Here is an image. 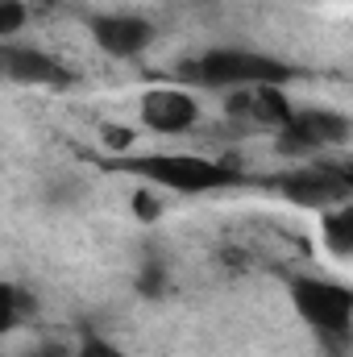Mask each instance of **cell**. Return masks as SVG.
<instances>
[{
  "mask_svg": "<svg viewBox=\"0 0 353 357\" xmlns=\"http://www.w3.org/2000/svg\"><path fill=\"white\" fill-rule=\"evenodd\" d=\"M104 171H121L129 178H142L150 187L175 191V195H208L220 187H233L237 171L204 158V154H175V150H154V154H125V158H104Z\"/></svg>",
  "mask_w": 353,
  "mask_h": 357,
  "instance_id": "cell-1",
  "label": "cell"
},
{
  "mask_svg": "<svg viewBox=\"0 0 353 357\" xmlns=\"http://www.w3.org/2000/svg\"><path fill=\"white\" fill-rule=\"evenodd\" d=\"M179 75L195 88L212 91H250V88H283L287 79H295V71L270 54L254 50H208L191 63L179 67Z\"/></svg>",
  "mask_w": 353,
  "mask_h": 357,
  "instance_id": "cell-2",
  "label": "cell"
},
{
  "mask_svg": "<svg viewBox=\"0 0 353 357\" xmlns=\"http://www.w3.org/2000/svg\"><path fill=\"white\" fill-rule=\"evenodd\" d=\"M291 307L320 341H353V287L337 278L299 274L287 282Z\"/></svg>",
  "mask_w": 353,
  "mask_h": 357,
  "instance_id": "cell-3",
  "label": "cell"
},
{
  "mask_svg": "<svg viewBox=\"0 0 353 357\" xmlns=\"http://www.w3.org/2000/svg\"><path fill=\"white\" fill-rule=\"evenodd\" d=\"M350 116L341 112H324V108H295L291 125L278 133V154L303 158V154H320V150H337L350 137Z\"/></svg>",
  "mask_w": 353,
  "mask_h": 357,
  "instance_id": "cell-4",
  "label": "cell"
},
{
  "mask_svg": "<svg viewBox=\"0 0 353 357\" xmlns=\"http://www.w3.org/2000/svg\"><path fill=\"white\" fill-rule=\"evenodd\" d=\"M278 191H283V199H291L299 208H316V212L341 208V204L353 199V187L329 162H312V167H299V171L278 175Z\"/></svg>",
  "mask_w": 353,
  "mask_h": 357,
  "instance_id": "cell-5",
  "label": "cell"
},
{
  "mask_svg": "<svg viewBox=\"0 0 353 357\" xmlns=\"http://www.w3.org/2000/svg\"><path fill=\"white\" fill-rule=\"evenodd\" d=\"M137 112H142V125H146L150 133H163V137H183V133H191L195 121H200V104H195V96L183 91V88H150V91H142Z\"/></svg>",
  "mask_w": 353,
  "mask_h": 357,
  "instance_id": "cell-6",
  "label": "cell"
},
{
  "mask_svg": "<svg viewBox=\"0 0 353 357\" xmlns=\"http://www.w3.org/2000/svg\"><path fill=\"white\" fill-rule=\"evenodd\" d=\"M91 38L112 59H133L154 42V25L137 13H104L91 21Z\"/></svg>",
  "mask_w": 353,
  "mask_h": 357,
  "instance_id": "cell-7",
  "label": "cell"
},
{
  "mask_svg": "<svg viewBox=\"0 0 353 357\" xmlns=\"http://www.w3.org/2000/svg\"><path fill=\"white\" fill-rule=\"evenodd\" d=\"M0 67H4L8 84H25V88H67L75 79L63 63H54L50 54H42L33 46H4Z\"/></svg>",
  "mask_w": 353,
  "mask_h": 357,
  "instance_id": "cell-8",
  "label": "cell"
},
{
  "mask_svg": "<svg viewBox=\"0 0 353 357\" xmlns=\"http://www.w3.org/2000/svg\"><path fill=\"white\" fill-rule=\"evenodd\" d=\"M229 116H246V121H254L262 129L283 133L291 125L295 108H291L283 88H250V91H233L229 96Z\"/></svg>",
  "mask_w": 353,
  "mask_h": 357,
  "instance_id": "cell-9",
  "label": "cell"
},
{
  "mask_svg": "<svg viewBox=\"0 0 353 357\" xmlns=\"http://www.w3.org/2000/svg\"><path fill=\"white\" fill-rule=\"evenodd\" d=\"M320 237H324V245H329L333 258L353 262V204L320 212Z\"/></svg>",
  "mask_w": 353,
  "mask_h": 357,
  "instance_id": "cell-10",
  "label": "cell"
},
{
  "mask_svg": "<svg viewBox=\"0 0 353 357\" xmlns=\"http://www.w3.org/2000/svg\"><path fill=\"white\" fill-rule=\"evenodd\" d=\"M29 13H33V4H25V0H0V38L13 42L29 25Z\"/></svg>",
  "mask_w": 353,
  "mask_h": 357,
  "instance_id": "cell-11",
  "label": "cell"
},
{
  "mask_svg": "<svg viewBox=\"0 0 353 357\" xmlns=\"http://www.w3.org/2000/svg\"><path fill=\"white\" fill-rule=\"evenodd\" d=\"M21 291H17V282H4L0 287V328L4 333H13L17 324H21Z\"/></svg>",
  "mask_w": 353,
  "mask_h": 357,
  "instance_id": "cell-12",
  "label": "cell"
},
{
  "mask_svg": "<svg viewBox=\"0 0 353 357\" xmlns=\"http://www.w3.org/2000/svg\"><path fill=\"white\" fill-rule=\"evenodd\" d=\"M75 357H125L112 341H100V337H88L80 349H75Z\"/></svg>",
  "mask_w": 353,
  "mask_h": 357,
  "instance_id": "cell-13",
  "label": "cell"
},
{
  "mask_svg": "<svg viewBox=\"0 0 353 357\" xmlns=\"http://www.w3.org/2000/svg\"><path fill=\"white\" fill-rule=\"evenodd\" d=\"M137 287H142V295H163L167 278H163V270H158V266H146V270H142V282H137Z\"/></svg>",
  "mask_w": 353,
  "mask_h": 357,
  "instance_id": "cell-14",
  "label": "cell"
},
{
  "mask_svg": "<svg viewBox=\"0 0 353 357\" xmlns=\"http://www.w3.org/2000/svg\"><path fill=\"white\" fill-rule=\"evenodd\" d=\"M329 167H333V171H337V175L353 187V158H329Z\"/></svg>",
  "mask_w": 353,
  "mask_h": 357,
  "instance_id": "cell-15",
  "label": "cell"
},
{
  "mask_svg": "<svg viewBox=\"0 0 353 357\" xmlns=\"http://www.w3.org/2000/svg\"><path fill=\"white\" fill-rule=\"evenodd\" d=\"M33 357H50V354H33Z\"/></svg>",
  "mask_w": 353,
  "mask_h": 357,
  "instance_id": "cell-16",
  "label": "cell"
}]
</instances>
